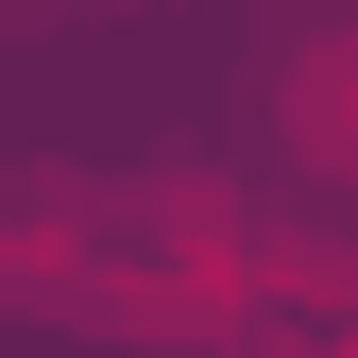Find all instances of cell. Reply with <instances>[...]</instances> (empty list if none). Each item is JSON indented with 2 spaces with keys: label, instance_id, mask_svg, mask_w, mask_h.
<instances>
[{
  "label": "cell",
  "instance_id": "obj_1",
  "mask_svg": "<svg viewBox=\"0 0 358 358\" xmlns=\"http://www.w3.org/2000/svg\"><path fill=\"white\" fill-rule=\"evenodd\" d=\"M273 120H290V171H324V188H358V17L290 52V85H273Z\"/></svg>",
  "mask_w": 358,
  "mask_h": 358
}]
</instances>
